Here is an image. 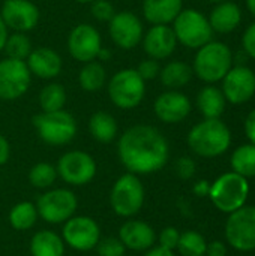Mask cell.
<instances>
[{
	"instance_id": "1",
	"label": "cell",
	"mask_w": 255,
	"mask_h": 256,
	"mask_svg": "<svg viewBox=\"0 0 255 256\" xmlns=\"http://www.w3.org/2000/svg\"><path fill=\"white\" fill-rule=\"evenodd\" d=\"M117 156L128 172L147 176L167 165L170 146L167 138L155 126L134 124L119 138Z\"/></svg>"
},
{
	"instance_id": "2",
	"label": "cell",
	"mask_w": 255,
	"mask_h": 256,
	"mask_svg": "<svg viewBox=\"0 0 255 256\" xmlns=\"http://www.w3.org/2000/svg\"><path fill=\"white\" fill-rule=\"evenodd\" d=\"M189 148L201 158H218L231 146V132L221 118H204L186 136Z\"/></svg>"
},
{
	"instance_id": "3",
	"label": "cell",
	"mask_w": 255,
	"mask_h": 256,
	"mask_svg": "<svg viewBox=\"0 0 255 256\" xmlns=\"http://www.w3.org/2000/svg\"><path fill=\"white\" fill-rule=\"evenodd\" d=\"M231 68L233 52L227 44L219 40H210L200 46L192 63V72L207 84L222 81Z\"/></svg>"
},
{
	"instance_id": "4",
	"label": "cell",
	"mask_w": 255,
	"mask_h": 256,
	"mask_svg": "<svg viewBox=\"0 0 255 256\" xmlns=\"http://www.w3.org/2000/svg\"><path fill=\"white\" fill-rule=\"evenodd\" d=\"M249 195L248 178L236 174L234 171L219 176L213 183H210L209 198L212 204L221 213H233L246 204Z\"/></svg>"
},
{
	"instance_id": "5",
	"label": "cell",
	"mask_w": 255,
	"mask_h": 256,
	"mask_svg": "<svg viewBox=\"0 0 255 256\" xmlns=\"http://www.w3.org/2000/svg\"><path fill=\"white\" fill-rule=\"evenodd\" d=\"M113 105L120 110L137 108L146 96V81L132 68L117 70L107 84Z\"/></svg>"
},
{
	"instance_id": "6",
	"label": "cell",
	"mask_w": 255,
	"mask_h": 256,
	"mask_svg": "<svg viewBox=\"0 0 255 256\" xmlns=\"http://www.w3.org/2000/svg\"><path fill=\"white\" fill-rule=\"evenodd\" d=\"M32 122L39 138L53 147L66 146L77 135V122L65 110L36 114Z\"/></svg>"
},
{
	"instance_id": "7",
	"label": "cell",
	"mask_w": 255,
	"mask_h": 256,
	"mask_svg": "<svg viewBox=\"0 0 255 256\" xmlns=\"http://www.w3.org/2000/svg\"><path fill=\"white\" fill-rule=\"evenodd\" d=\"M144 200V186L140 177L132 172L120 176L110 192V206L120 218L135 216L143 208Z\"/></svg>"
},
{
	"instance_id": "8",
	"label": "cell",
	"mask_w": 255,
	"mask_h": 256,
	"mask_svg": "<svg viewBox=\"0 0 255 256\" xmlns=\"http://www.w3.org/2000/svg\"><path fill=\"white\" fill-rule=\"evenodd\" d=\"M177 44L186 48L198 50L204 44L212 40V27L204 14L197 9H182L176 20L171 22Z\"/></svg>"
},
{
	"instance_id": "9",
	"label": "cell",
	"mask_w": 255,
	"mask_h": 256,
	"mask_svg": "<svg viewBox=\"0 0 255 256\" xmlns=\"http://www.w3.org/2000/svg\"><path fill=\"white\" fill-rule=\"evenodd\" d=\"M77 207V196L69 189H50L44 192L36 202L39 218L51 225L65 224L75 216Z\"/></svg>"
},
{
	"instance_id": "10",
	"label": "cell",
	"mask_w": 255,
	"mask_h": 256,
	"mask_svg": "<svg viewBox=\"0 0 255 256\" xmlns=\"http://www.w3.org/2000/svg\"><path fill=\"white\" fill-rule=\"evenodd\" d=\"M227 243L239 252L255 250V207L243 206L228 214L225 222Z\"/></svg>"
},
{
	"instance_id": "11",
	"label": "cell",
	"mask_w": 255,
	"mask_h": 256,
	"mask_svg": "<svg viewBox=\"0 0 255 256\" xmlns=\"http://www.w3.org/2000/svg\"><path fill=\"white\" fill-rule=\"evenodd\" d=\"M57 176L71 186H84L90 183L98 171L93 156L83 150H71L62 154L57 165Z\"/></svg>"
},
{
	"instance_id": "12",
	"label": "cell",
	"mask_w": 255,
	"mask_h": 256,
	"mask_svg": "<svg viewBox=\"0 0 255 256\" xmlns=\"http://www.w3.org/2000/svg\"><path fill=\"white\" fill-rule=\"evenodd\" d=\"M32 84V74L23 60H0V99L17 100L23 98Z\"/></svg>"
},
{
	"instance_id": "13",
	"label": "cell",
	"mask_w": 255,
	"mask_h": 256,
	"mask_svg": "<svg viewBox=\"0 0 255 256\" xmlns=\"http://www.w3.org/2000/svg\"><path fill=\"white\" fill-rule=\"evenodd\" d=\"M62 238L65 244L78 252H89L96 248L101 240V228L98 222L89 216H72L63 225Z\"/></svg>"
},
{
	"instance_id": "14",
	"label": "cell",
	"mask_w": 255,
	"mask_h": 256,
	"mask_svg": "<svg viewBox=\"0 0 255 256\" xmlns=\"http://www.w3.org/2000/svg\"><path fill=\"white\" fill-rule=\"evenodd\" d=\"M108 33L116 46L122 50H132L141 44L144 36L143 21L131 10L116 12L108 21Z\"/></svg>"
},
{
	"instance_id": "15",
	"label": "cell",
	"mask_w": 255,
	"mask_h": 256,
	"mask_svg": "<svg viewBox=\"0 0 255 256\" xmlns=\"http://www.w3.org/2000/svg\"><path fill=\"white\" fill-rule=\"evenodd\" d=\"M102 48V38L98 28L92 24H77L68 36V51L69 56L80 62L87 63L98 58Z\"/></svg>"
},
{
	"instance_id": "16",
	"label": "cell",
	"mask_w": 255,
	"mask_h": 256,
	"mask_svg": "<svg viewBox=\"0 0 255 256\" xmlns=\"http://www.w3.org/2000/svg\"><path fill=\"white\" fill-rule=\"evenodd\" d=\"M222 93L227 102L242 105L255 94V72L248 66H233L222 78Z\"/></svg>"
},
{
	"instance_id": "17",
	"label": "cell",
	"mask_w": 255,
	"mask_h": 256,
	"mask_svg": "<svg viewBox=\"0 0 255 256\" xmlns=\"http://www.w3.org/2000/svg\"><path fill=\"white\" fill-rule=\"evenodd\" d=\"M0 15L8 30L27 33L39 22V8L32 0H5Z\"/></svg>"
},
{
	"instance_id": "18",
	"label": "cell",
	"mask_w": 255,
	"mask_h": 256,
	"mask_svg": "<svg viewBox=\"0 0 255 256\" xmlns=\"http://www.w3.org/2000/svg\"><path fill=\"white\" fill-rule=\"evenodd\" d=\"M192 105L189 98L179 90H167L161 93L153 102L155 116L167 124L183 122L191 114Z\"/></svg>"
},
{
	"instance_id": "19",
	"label": "cell",
	"mask_w": 255,
	"mask_h": 256,
	"mask_svg": "<svg viewBox=\"0 0 255 256\" xmlns=\"http://www.w3.org/2000/svg\"><path fill=\"white\" fill-rule=\"evenodd\" d=\"M143 50L144 52L155 60L168 58L177 46L176 34L168 24L152 26L143 36Z\"/></svg>"
},
{
	"instance_id": "20",
	"label": "cell",
	"mask_w": 255,
	"mask_h": 256,
	"mask_svg": "<svg viewBox=\"0 0 255 256\" xmlns=\"http://www.w3.org/2000/svg\"><path fill=\"white\" fill-rule=\"evenodd\" d=\"M26 64L30 74L41 80H53L59 76L63 69V60L60 54L48 46L33 48L26 60Z\"/></svg>"
},
{
	"instance_id": "21",
	"label": "cell",
	"mask_w": 255,
	"mask_h": 256,
	"mask_svg": "<svg viewBox=\"0 0 255 256\" xmlns=\"http://www.w3.org/2000/svg\"><path fill=\"white\" fill-rule=\"evenodd\" d=\"M119 238L126 249L144 252L153 248L156 242L155 230L143 220H128L119 230Z\"/></svg>"
},
{
	"instance_id": "22",
	"label": "cell",
	"mask_w": 255,
	"mask_h": 256,
	"mask_svg": "<svg viewBox=\"0 0 255 256\" xmlns=\"http://www.w3.org/2000/svg\"><path fill=\"white\" fill-rule=\"evenodd\" d=\"M183 9V0H144L143 15L152 26L171 24Z\"/></svg>"
},
{
	"instance_id": "23",
	"label": "cell",
	"mask_w": 255,
	"mask_h": 256,
	"mask_svg": "<svg viewBox=\"0 0 255 256\" xmlns=\"http://www.w3.org/2000/svg\"><path fill=\"white\" fill-rule=\"evenodd\" d=\"M207 20L213 32L231 33L242 22V9L239 8V4L225 0L222 3H218L212 9Z\"/></svg>"
},
{
	"instance_id": "24",
	"label": "cell",
	"mask_w": 255,
	"mask_h": 256,
	"mask_svg": "<svg viewBox=\"0 0 255 256\" xmlns=\"http://www.w3.org/2000/svg\"><path fill=\"white\" fill-rule=\"evenodd\" d=\"M225 106L227 99L222 90L215 86H206L197 94V108L204 118H221Z\"/></svg>"
},
{
	"instance_id": "25",
	"label": "cell",
	"mask_w": 255,
	"mask_h": 256,
	"mask_svg": "<svg viewBox=\"0 0 255 256\" xmlns=\"http://www.w3.org/2000/svg\"><path fill=\"white\" fill-rule=\"evenodd\" d=\"M32 256H65L63 238L50 230L36 232L30 240Z\"/></svg>"
},
{
	"instance_id": "26",
	"label": "cell",
	"mask_w": 255,
	"mask_h": 256,
	"mask_svg": "<svg viewBox=\"0 0 255 256\" xmlns=\"http://www.w3.org/2000/svg\"><path fill=\"white\" fill-rule=\"evenodd\" d=\"M192 75V66L180 60H173L167 63L164 68H161L159 80L162 86L167 87L168 90H179L191 82Z\"/></svg>"
},
{
	"instance_id": "27",
	"label": "cell",
	"mask_w": 255,
	"mask_h": 256,
	"mask_svg": "<svg viewBox=\"0 0 255 256\" xmlns=\"http://www.w3.org/2000/svg\"><path fill=\"white\" fill-rule=\"evenodd\" d=\"M89 132L95 141L108 144L116 140L119 134V126L116 118L110 112L96 111L89 118Z\"/></svg>"
},
{
	"instance_id": "28",
	"label": "cell",
	"mask_w": 255,
	"mask_h": 256,
	"mask_svg": "<svg viewBox=\"0 0 255 256\" xmlns=\"http://www.w3.org/2000/svg\"><path fill=\"white\" fill-rule=\"evenodd\" d=\"M78 84L84 92L93 93L101 90L107 84V70L98 60L84 63L78 74Z\"/></svg>"
},
{
	"instance_id": "29",
	"label": "cell",
	"mask_w": 255,
	"mask_h": 256,
	"mask_svg": "<svg viewBox=\"0 0 255 256\" xmlns=\"http://www.w3.org/2000/svg\"><path fill=\"white\" fill-rule=\"evenodd\" d=\"M38 218H39V214H38L36 204L29 202V201L15 204L11 208L9 216H8L11 226L17 231H27V230L33 228Z\"/></svg>"
},
{
	"instance_id": "30",
	"label": "cell",
	"mask_w": 255,
	"mask_h": 256,
	"mask_svg": "<svg viewBox=\"0 0 255 256\" xmlns=\"http://www.w3.org/2000/svg\"><path fill=\"white\" fill-rule=\"evenodd\" d=\"M231 168L236 174L251 178L255 177V146L254 144H243L237 147L230 159Z\"/></svg>"
},
{
	"instance_id": "31",
	"label": "cell",
	"mask_w": 255,
	"mask_h": 256,
	"mask_svg": "<svg viewBox=\"0 0 255 256\" xmlns=\"http://www.w3.org/2000/svg\"><path fill=\"white\" fill-rule=\"evenodd\" d=\"M66 104V90L59 82L47 84L39 93V106L42 112L63 110Z\"/></svg>"
},
{
	"instance_id": "32",
	"label": "cell",
	"mask_w": 255,
	"mask_h": 256,
	"mask_svg": "<svg viewBox=\"0 0 255 256\" xmlns=\"http://www.w3.org/2000/svg\"><path fill=\"white\" fill-rule=\"evenodd\" d=\"M33 46H32V40L26 33L21 32H12L8 34L3 51L6 52V57L9 58H15V60H23L26 62L27 57L30 56Z\"/></svg>"
},
{
	"instance_id": "33",
	"label": "cell",
	"mask_w": 255,
	"mask_h": 256,
	"mask_svg": "<svg viewBox=\"0 0 255 256\" xmlns=\"http://www.w3.org/2000/svg\"><path fill=\"white\" fill-rule=\"evenodd\" d=\"M57 170L48 162H38L29 171V182L36 189H48L57 178Z\"/></svg>"
},
{
	"instance_id": "34",
	"label": "cell",
	"mask_w": 255,
	"mask_h": 256,
	"mask_svg": "<svg viewBox=\"0 0 255 256\" xmlns=\"http://www.w3.org/2000/svg\"><path fill=\"white\" fill-rule=\"evenodd\" d=\"M207 242L197 231H185L180 234L177 249L182 256H204Z\"/></svg>"
},
{
	"instance_id": "35",
	"label": "cell",
	"mask_w": 255,
	"mask_h": 256,
	"mask_svg": "<svg viewBox=\"0 0 255 256\" xmlns=\"http://www.w3.org/2000/svg\"><path fill=\"white\" fill-rule=\"evenodd\" d=\"M95 249L98 250L99 256H123L126 250L120 238L116 237H107L99 240Z\"/></svg>"
},
{
	"instance_id": "36",
	"label": "cell",
	"mask_w": 255,
	"mask_h": 256,
	"mask_svg": "<svg viewBox=\"0 0 255 256\" xmlns=\"http://www.w3.org/2000/svg\"><path fill=\"white\" fill-rule=\"evenodd\" d=\"M90 12L95 20L102 22H108L116 14L113 3H110L108 0H93L90 3Z\"/></svg>"
},
{
	"instance_id": "37",
	"label": "cell",
	"mask_w": 255,
	"mask_h": 256,
	"mask_svg": "<svg viewBox=\"0 0 255 256\" xmlns=\"http://www.w3.org/2000/svg\"><path fill=\"white\" fill-rule=\"evenodd\" d=\"M138 75L144 80V81H150V80H155L156 76H159V72H161V64L158 60L155 58H144L138 63L137 69Z\"/></svg>"
},
{
	"instance_id": "38",
	"label": "cell",
	"mask_w": 255,
	"mask_h": 256,
	"mask_svg": "<svg viewBox=\"0 0 255 256\" xmlns=\"http://www.w3.org/2000/svg\"><path fill=\"white\" fill-rule=\"evenodd\" d=\"M179 238H180V232L173 226H167L159 232L158 242L161 248L168 249V250H176L179 244Z\"/></svg>"
},
{
	"instance_id": "39",
	"label": "cell",
	"mask_w": 255,
	"mask_h": 256,
	"mask_svg": "<svg viewBox=\"0 0 255 256\" xmlns=\"http://www.w3.org/2000/svg\"><path fill=\"white\" fill-rule=\"evenodd\" d=\"M197 171V165L194 162V159H191L189 156H182L177 159L176 162V174L179 176V178L182 180H189L194 177Z\"/></svg>"
},
{
	"instance_id": "40",
	"label": "cell",
	"mask_w": 255,
	"mask_h": 256,
	"mask_svg": "<svg viewBox=\"0 0 255 256\" xmlns=\"http://www.w3.org/2000/svg\"><path fill=\"white\" fill-rule=\"evenodd\" d=\"M242 46L245 52L255 60V21L248 26V28L243 32L242 36Z\"/></svg>"
},
{
	"instance_id": "41",
	"label": "cell",
	"mask_w": 255,
	"mask_h": 256,
	"mask_svg": "<svg viewBox=\"0 0 255 256\" xmlns=\"http://www.w3.org/2000/svg\"><path fill=\"white\" fill-rule=\"evenodd\" d=\"M204 256H227V246H225V243L219 242V240L207 243L206 255Z\"/></svg>"
},
{
	"instance_id": "42",
	"label": "cell",
	"mask_w": 255,
	"mask_h": 256,
	"mask_svg": "<svg viewBox=\"0 0 255 256\" xmlns=\"http://www.w3.org/2000/svg\"><path fill=\"white\" fill-rule=\"evenodd\" d=\"M243 128H245V135H246V138L249 140L251 144H254L255 146V108L246 116Z\"/></svg>"
},
{
	"instance_id": "43",
	"label": "cell",
	"mask_w": 255,
	"mask_h": 256,
	"mask_svg": "<svg viewBox=\"0 0 255 256\" xmlns=\"http://www.w3.org/2000/svg\"><path fill=\"white\" fill-rule=\"evenodd\" d=\"M9 156H11V146H9V141L6 140V136H3L0 134V166L5 165L8 160H9Z\"/></svg>"
},
{
	"instance_id": "44",
	"label": "cell",
	"mask_w": 255,
	"mask_h": 256,
	"mask_svg": "<svg viewBox=\"0 0 255 256\" xmlns=\"http://www.w3.org/2000/svg\"><path fill=\"white\" fill-rule=\"evenodd\" d=\"M209 190H210V183L207 180H200L194 184L192 188V192L200 196V198H204V196H209Z\"/></svg>"
},
{
	"instance_id": "45",
	"label": "cell",
	"mask_w": 255,
	"mask_h": 256,
	"mask_svg": "<svg viewBox=\"0 0 255 256\" xmlns=\"http://www.w3.org/2000/svg\"><path fill=\"white\" fill-rule=\"evenodd\" d=\"M146 256H176V254H174V250H168L161 246H156V248L149 249Z\"/></svg>"
},
{
	"instance_id": "46",
	"label": "cell",
	"mask_w": 255,
	"mask_h": 256,
	"mask_svg": "<svg viewBox=\"0 0 255 256\" xmlns=\"http://www.w3.org/2000/svg\"><path fill=\"white\" fill-rule=\"evenodd\" d=\"M8 34H9V30H8V27H6V24L3 22L2 15H0V52L3 51V46H5V42H6Z\"/></svg>"
},
{
	"instance_id": "47",
	"label": "cell",
	"mask_w": 255,
	"mask_h": 256,
	"mask_svg": "<svg viewBox=\"0 0 255 256\" xmlns=\"http://www.w3.org/2000/svg\"><path fill=\"white\" fill-rule=\"evenodd\" d=\"M111 58V51L108 50V48H101V51H99V54H98V58L96 60H101V62H107V60H110Z\"/></svg>"
},
{
	"instance_id": "48",
	"label": "cell",
	"mask_w": 255,
	"mask_h": 256,
	"mask_svg": "<svg viewBox=\"0 0 255 256\" xmlns=\"http://www.w3.org/2000/svg\"><path fill=\"white\" fill-rule=\"evenodd\" d=\"M246 8L255 16V0H246Z\"/></svg>"
},
{
	"instance_id": "49",
	"label": "cell",
	"mask_w": 255,
	"mask_h": 256,
	"mask_svg": "<svg viewBox=\"0 0 255 256\" xmlns=\"http://www.w3.org/2000/svg\"><path fill=\"white\" fill-rule=\"evenodd\" d=\"M78 3H83V4H86V3H92L93 0H77Z\"/></svg>"
},
{
	"instance_id": "50",
	"label": "cell",
	"mask_w": 255,
	"mask_h": 256,
	"mask_svg": "<svg viewBox=\"0 0 255 256\" xmlns=\"http://www.w3.org/2000/svg\"><path fill=\"white\" fill-rule=\"evenodd\" d=\"M207 2H210V3H215V4H218V3H222V2H225V0H207Z\"/></svg>"
}]
</instances>
